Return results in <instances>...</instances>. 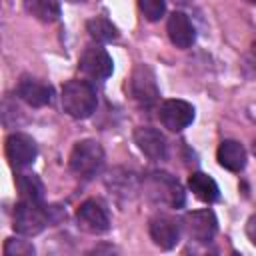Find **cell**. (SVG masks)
Returning a JSON list of instances; mask_svg holds the SVG:
<instances>
[{
    "label": "cell",
    "mask_w": 256,
    "mask_h": 256,
    "mask_svg": "<svg viewBox=\"0 0 256 256\" xmlns=\"http://www.w3.org/2000/svg\"><path fill=\"white\" fill-rule=\"evenodd\" d=\"M148 232H150V238L154 240V244L160 246L162 250L174 248L180 240V224H178V220H174L168 214H156L154 218H150Z\"/></svg>",
    "instance_id": "obj_12"
},
{
    "label": "cell",
    "mask_w": 256,
    "mask_h": 256,
    "mask_svg": "<svg viewBox=\"0 0 256 256\" xmlns=\"http://www.w3.org/2000/svg\"><path fill=\"white\" fill-rule=\"evenodd\" d=\"M24 8L32 18H36L44 24L56 22L60 16V2L58 0H24Z\"/></svg>",
    "instance_id": "obj_17"
},
{
    "label": "cell",
    "mask_w": 256,
    "mask_h": 256,
    "mask_svg": "<svg viewBox=\"0 0 256 256\" xmlns=\"http://www.w3.org/2000/svg\"><path fill=\"white\" fill-rule=\"evenodd\" d=\"M184 228H186V234L192 240H196L200 244H206L214 238V234L218 230V220H216V216L210 208L194 210V212H188L184 216Z\"/></svg>",
    "instance_id": "obj_8"
},
{
    "label": "cell",
    "mask_w": 256,
    "mask_h": 256,
    "mask_svg": "<svg viewBox=\"0 0 256 256\" xmlns=\"http://www.w3.org/2000/svg\"><path fill=\"white\" fill-rule=\"evenodd\" d=\"M56 212V206H44L42 202H30L20 200L14 208V220L12 226L22 236H36L40 234L50 222L56 218L52 216Z\"/></svg>",
    "instance_id": "obj_1"
},
{
    "label": "cell",
    "mask_w": 256,
    "mask_h": 256,
    "mask_svg": "<svg viewBox=\"0 0 256 256\" xmlns=\"http://www.w3.org/2000/svg\"><path fill=\"white\" fill-rule=\"evenodd\" d=\"M246 2H250V4H256V0H246Z\"/></svg>",
    "instance_id": "obj_26"
},
{
    "label": "cell",
    "mask_w": 256,
    "mask_h": 256,
    "mask_svg": "<svg viewBox=\"0 0 256 256\" xmlns=\"http://www.w3.org/2000/svg\"><path fill=\"white\" fill-rule=\"evenodd\" d=\"M138 8L148 22H158L166 12L164 0H138Z\"/></svg>",
    "instance_id": "obj_21"
},
{
    "label": "cell",
    "mask_w": 256,
    "mask_h": 256,
    "mask_svg": "<svg viewBox=\"0 0 256 256\" xmlns=\"http://www.w3.org/2000/svg\"><path fill=\"white\" fill-rule=\"evenodd\" d=\"M130 92L134 96L136 102H140L142 106H152L158 102L160 98V92H158V86H156V78H154V72L140 64L136 66L134 74H132V80H130Z\"/></svg>",
    "instance_id": "obj_9"
},
{
    "label": "cell",
    "mask_w": 256,
    "mask_h": 256,
    "mask_svg": "<svg viewBox=\"0 0 256 256\" xmlns=\"http://www.w3.org/2000/svg\"><path fill=\"white\" fill-rule=\"evenodd\" d=\"M4 254L6 256H32L34 246L22 238H8L4 242Z\"/></svg>",
    "instance_id": "obj_22"
},
{
    "label": "cell",
    "mask_w": 256,
    "mask_h": 256,
    "mask_svg": "<svg viewBox=\"0 0 256 256\" xmlns=\"http://www.w3.org/2000/svg\"><path fill=\"white\" fill-rule=\"evenodd\" d=\"M36 154H38L36 142L28 134L16 132L6 138V158L14 168H24L32 164Z\"/></svg>",
    "instance_id": "obj_11"
},
{
    "label": "cell",
    "mask_w": 256,
    "mask_h": 256,
    "mask_svg": "<svg viewBox=\"0 0 256 256\" xmlns=\"http://www.w3.org/2000/svg\"><path fill=\"white\" fill-rule=\"evenodd\" d=\"M60 100H62L64 112L72 118H78V120H84V118L92 116V112L96 110V104H98L96 90L86 80L66 82L64 88H62Z\"/></svg>",
    "instance_id": "obj_2"
},
{
    "label": "cell",
    "mask_w": 256,
    "mask_h": 256,
    "mask_svg": "<svg viewBox=\"0 0 256 256\" xmlns=\"http://www.w3.org/2000/svg\"><path fill=\"white\" fill-rule=\"evenodd\" d=\"M160 122L164 128H168L170 132H180L186 126L192 124L194 120V106L186 100H164L160 106Z\"/></svg>",
    "instance_id": "obj_6"
},
{
    "label": "cell",
    "mask_w": 256,
    "mask_h": 256,
    "mask_svg": "<svg viewBox=\"0 0 256 256\" xmlns=\"http://www.w3.org/2000/svg\"><path fill=\"white\" fill-rule=\"evenodd\" d=\"M70 2H80V0H70Z\"/></svg>",
    "instance_id": "obj_27"
},
{
    "label": "cell",
    "mask_w": 256,
    "mask_h": 256,
    "mask_svg": "<svg viewBox=\"0 0 256 256\" xmlns=\"http://www.w3.org/2000/svg\"><path fill=\"white\" fill-rule=\"evenodd\" d=\"M16 94L32 108H42L46 104L52 102V88L48 84H44L38 78L32 76H22L18 86H16Z\"/></svg>",
    "instance_id": "obj_13"
},
{
    "label": "cell",
    "mask_w": 256,
    "mask_h": 256,
    "mask_svg": "<svg viewBox=\"0 0 256 256\" xmlns=\"http://www.w3.org/2000/svg\"><path fill=\"white\" fill-rule=\"evenodd\" d=\"M166 32H168V38L170 42L176 46V48H190L196 40V30H194V24L190 22V18L184 14V12H172L170 18H168V24H166Z\"/></svg>",
    "instance_id": "obj_14"
},
{
    "label": "cell",
    "mask_w": 256,
    "mask_h": 256,
    "mask_svg": "<svg viewBox=\"0 0 256 256\" xmlns=\"http://www.w3.org/2000/svg\"><path fill=\"white\" fill-rule=\"evenodd\" d=\"M16 188L20 200H30V202L44 200V184L36 174H16Z\"/></svg>",
    "instance_id": "obj_18"
},
{
    "label": "cell",
    "mask_w": 256,
    "mask_h": 256,
    "mask_svg": "<svg viewBox=\"0 0 256 256\" xmlns=\"http://www.w3.org/2000/svg\"><path fill=\"white\" fill-rule=\"evenodd\" d=\"M70 170L78 176V178H92L100 172L102 164H104V150L96 140H80L74 144L72 152H70Z\"/></svg>",
    "instance_id": "obj_4"
},
{
    "label": "cell",
    "mask_w": 256,
    "mask_h": 256,
    "mask_svg": "<svg viewBox=\"0 0 256 256\" xmlns=\"http://www.w3.org/2000/svg\"><path fill=\"white\" fill-rule=\"evenodd\" d=\"M254 152H256V144H254Z\"/></svg>",
    "instance_id": "obj_28"
},
{
    "label": "cell",
    "mask_w": 256,
    "mask_h": 256,
    "mask_svg": "<svg viewBox=\"0 0 256 256\" xmlns=\"http://www.w3.org/2000/svg\"><path fill=\"white\" fill-rule=\"evenodd\" d=\"M86 30L92 36V40L100 42V44H108L112 40L118 38V28L104 16H94L86 22Z\"/></svg>",
    "instance_id": "obj_19"
},
{
    "label": "cell",
    "mask_w": 256,
    "mask_h": 256,
    "mask_svg": "<svg viewBox=\"0 0 256 256\" xmlns=\"http://www.w3.org/2000/svg\"><path fill=\"white\" fill-rule=\"evenodd\" d=\"M216 158L218 164L230 172H240L246 166V150L238 140H222Z\"/></svg>",
    "instance_id": "obj_15"
},
{
    "label": "cell",
    "mask_w": 256,
    "mask_h": 256,
    "mask_svg": "<svg viewBox=\"0 0 256 256\" xmlns=\"http://www.w3.org/2000/svg\"><path fill=\"white\" fill-rule=\"evenodd\" d=\"M252 52H254V56H256V40L252 42Z\"/></svg>",
    "instance_id": "obj_25"
},
{
    "label": "cell",
    "mask_w": 256,
    "mask_h": 256,
    "mask_svg": "<svg viewBox=\"0 0 256 256\" xmlns=\"http://www.w3.org/2000/svg\"><path fill=\"white\" fill-rule=\"evenodd\" d=\"M76 224L88 234H104L110 228V216L102 202L86 200L76 210Z\"/></svg>",
    "instance_id": "obj_5"
},
{
    "label": "cell",
    "mask_w": 256,
    "mask_h": 256,
    "mask_svg": "<svg viewBox=\"0 0 256 256\" xmlns=\"http://www.w3.org/2000/svg\"><path fill=\"white\" fill-rule=\"evenodd\" d=\"M78 68L82 70L84 76L92 78V80H104L112 74L114 70V64H112V58L110 54L100 48V46H88L80 60H78Z\"/></svg>",
    "instance_id": "obj_7"
},
{
    "label": "cell",
    "mask_w": 256,
    "mask_h": 256,
    "mask_svg": "<svg viewBox=\"0 0 256 256\" xmlns=\"http://www.w3.org/2000/svg\"><path fill=\"white\" fill-rule=\"evenodd\" d=\"M106 186L114 192V194H124L130 196L132 192H136V178L132 172L122 170V168H114L108 178H106Z\"/></svg>",
    "instance_id": "obj_20"
},
{
    "label": "cell",
    "mask_w": 256,
    "mask_h": 256,
    "mask_svg": "<svg viewBox=\"0 0 256 256\" xmlns=\"http://www.w3.org/2000/svg\"><path fill=\"white\" fill-rule=\"evenodd\" d=\"M134 142L140 148V152L154 162H162L168 158V142L164 134L156 128H150V126L138 128L134 132Z\"/></svg>",
    "instance_id": "obj_10"
},
{
    "label": "cell",
    "mask_w": 256,
    "mask_h": 256,
    "mask_svg": "<svg viewBox=\"0 0 256 256\" xmlns=\"http://www.w3.org/2000/svg\"><path fill=\"white\" fill-rule=\"evenodd\" d=\"M144 194L160 206L168 208H182L184 206V190L180 182L170 176L168 172H152L142 182Z\"/></svg>",
    "instance_id": "obj_3"
},
{
    "label": "cell",
    "mask_w": 256,
    "mask_h": 256,
    "mask_svg": "<svg viewBox=\"0 0 256 256\" xmlns=\"http://www.w3.org/2000/svg\"><path fill=\"white\" fill-rule=\"evenodd\" d=\"M174 4H178V6H184V4H190L192 0H172Z\"/></svg>",
    "instance_id": "obj_24"
},
{
    "label": "cell",
    "mask_w": 256,
    "mask_h": 256,
    "mask_svg": "<svg viewBox=\"0 0 256 256\" xmlns=\"http://www.w3.org/2000/svg\"><path fill=\"white\" fill-rule=\"evenodd\" d=\"M188 186H190V190L194 192V196H196L198 200L206 202V204L216 202L218 196H220L218 184L214 182L212 176H208V174H204V172H194V174H190Z\"/></svg>",
    "instance_id": "obj_16"
},
{
    "label": "cell",
    "mask_w": 256,
    "mask_h": 256,
    "mask_svg": "<svg viewBox=\"0 0 256 256\" xmlns=\"http://www.w3.org/2000/svg\"><path fill=\"white\" fill-rule=\"evenodd\" d=\"M246 234H248V238L252 240V244H256V216H250V218H248Z\"/></svg>",
    "instance_id": "obj_23"
}]
</instances>
